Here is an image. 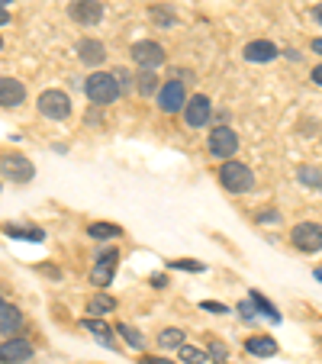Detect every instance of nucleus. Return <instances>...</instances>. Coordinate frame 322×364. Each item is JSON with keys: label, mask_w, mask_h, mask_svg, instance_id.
I'll return each instance as SVG.
<instances>
[{"label": "nucleus", "mask_w": 322, "mask_h": 364, "mask_svg": "<svg viewBox=\"0 0 322 364\" xmlns=\"http://www.w3.org/2000/svg\"><path fill=\"white\" fill-rule=\"evenodd\" d=\"M77 55H81L84 65H103L107 48H103L100 39H81V42H77Z\"/></svg>", "instance_id": "4468645a"}, {"label": "nucleus", "mask_w": 322, "mask_h": 364, "mask_svg": "<svg viewBox=\"0 0 322 364\" xmlns=\"http://www.w3.org/2000/svg\"><path fill=\"white\" fill-rule=\"evenodd\" d=\"M184 103H187V94H184V84L181 81H168L165 87L158 90V107H161L165 113L184 110Z\"/></svg>", "instance_id": "6e6552de"}, {"label": "nucleus", "mask_w": 322, "mask_h": 364, "mask_svg": "<svg viewBox=\"0 0 322 364\" xmlns=\"http://www.w3.org/2000/svg\"><path fill=\"white\" fill-rule=\"evenodd\" d=\"M113 268H117V252L100 255V264L90 271V284H94V287H107V284L113 281Z\"/></svg>", "instance_id": "ddd939ff"}, {"label": "nucleus", "mask_w": 322, "mask_h": 364, "mask_svg": "<svg viewBox=\"0 0 322 364\" xmlns=\"http://www.w3.org/2000/svg\"><path fill=\"white\" fill-rule=\"evenodd\" d=\"M239 151V136H235L229 126H220V129L210 132V155L213 159H232Z\"/></svg>", "instance_id": "39448f33"}, {"label": "nucleus", "mask_w": 322, "mask_h": 364, "mask_svg": "<svg viewBox=\"0 0 322 364\" xmlns=\"http://www.w3.org/2000/svg\"><path fill=\"white\" fill-rule=\"evenodd\" d=\"M7 23H10V14H7L4 7H0V26H7Z\"/></svg>", "instance_id": "72a5a7b5"}, {"label": "nucleus", "mask_w": 322, "mask_h": 364, "mask_svg": "<svg viewBox=\"0 0 322 364\" xmlns=\"http://www.w3.org/2000/svg\"><path fill=\"white\" fill-rule=\"evenodd\" d=\"M200 306H203V309H210V313H229V309L226 306H222V303H200Z\"/></svg>", "instance_id": "c756f323"}, {"label": "nucleus", "mask_w": 322, "mask_h": 364, "mask_svg": "<svg viewBox=\"0 0 322 364\" xmlns=\"http://www.w3.org/2000/svg\"><path fill=\"white\" fill-rule=\"evenodd\" d=\"M210 113H213V103L206 100V97H190V100L184 103V119H187V126H193V129L206 126Z\"/></svg>", "instance_id": "9b49d317"}, {"label": "nucleus", "mask_w": 322, "mask_h": 364, "mask_svg": "<svg viewBox=\"0 0 322 364\" xmlns=\"http://www.w3.org/2000/svg\"><path fill=\"white\" fill-rule=\"evenodd\" d=\"M68 16L81 26H97L103 20V4L100 0H75L68 7Z\"/></svg>", "instance_id": "0eeeda50"}, {"label": "nucleus", "mask_w": 322, "mask_h": 364, "mask_svg": "<svg viewBox=\"0 0 322 364\" xmlns=\"http://www.w3.org/2000/svg\"><path fill=\"white\" fill-rule=\"evenodd\" d=\"M0 174H4V178H10V181H29L33 178V165H29L26 159H23V155H4V159H0Z\"/></svg>", "instance_id": "9d476101"}, {"label": "nucleus", "mask_w": 322, "mask_h": 364, "mask_svg": "<svg viewBox=\"0 0 322 364\" xmlns=\"http://www.w3.org/2000/svg\"><path fill=\"white\" fill-rule=\"evenodd\" d=\"M39 113L45 119H68L71 117V100L62 90H45L39 94Z\"/></svg>", "instance_id": "20e7f679"}, {"label": "nucleus", "mask_w": 322, "mask_h": 364, "mask_svg": "<svg viewBox=\"0 0 322 364\" xmlns=\"http://www.w3.org/2000/svg\"><path fill=\"white\" fill-rule=\"evenodd\" d=\"M139 364H171V361H165V358H142Z\"/></svg>", "instance_id": "7c9ffc66"}, {"label": "nucleus", "mask_w": 322, "mask_h": 364, "mask_svg": "<svg viewBox=\"0 0 322 364\" xmlns=\"http://www.w3.org/2000/svg\"><path fill=\"white\" fill-rule=\"evenodd\" d=\"M252 303H254V306H258V309H261V313H267V319H274V323H277V319H281V316H277V309H274V306H271V303H267V300H264V296H261V294H258V290H254V294H252Z\"/></svg>", "instance_id": "b1692460"}, {"label": "nucleus", "mask_w": 322, "mask_h": 364, "mask_svg": "<svg viewBox=\"0 0 322 364\" xmlns=\"http://www.w3.org/2000/svg\"><path fill=\"white\" fill-rule=\"evenodd\" d=\"M181 361L184 364H210L206 361V351H200V348H193V345H181Z\"/></svg>", "instance_id": "412c9836"}, {"label": "nucleus", "mask_w": 322, "mask_h": 364, "mask_svg": "<svg viewBox=\"0 0 322 364\" xmlns=\"http://www.w3.org/2000/svg\"><path fill=\"white\" fill-rule=\"evenodd\" d=\"M139 90H142L145 97L155 90V71H142V75H139Z\"/></svg>", "instance_id": "bb28decb"}, {"label": "nucleus", "mask_w": 322, "mask_h": 364, "mask_svg": "<svg viewBox=\"0 0 322 364\" xmlns=\"http://www.w3.org/2000/svg\"><path fill=\"white\" fill-rule=\"evenodd\" d=\"M316 277H319V281H322V271H316Z\"/></svg>", "instance_id": "e433bc0d"}, {"label": "nucleus", "mask_w": 322, "mask_h": 364, "mask_svg": "<svg viewBox=\"0 0 322 364\" xmlns=\"http://www.w3.org/2000/svg\"><path fill=\"white\" fill-rule=\"evenodd\" d=\"M81 326H84L87 332H94L97 342H103V345H110V342H113V329H110L107 323H103V319H94V316H90V319H84Z\"/></svg>", "instance_id": "6ab92c4d"}, {"label": "nucleus", "mask_w": 322, "mask_h": 364, "mask_svg": "<svg viewBox=\"0 0 322 364\" xmlns=\"http://www.w3.org/2000/svg\"><path fill=\"white\" fill-rule=\"evenodd\" d=\"M239 313H242V316H245V319H252V316H254V303H252V300L239 303Z\"/></svg>", "instance_id": "c85d7f7f"}, {"label": "nucleus", "mask_w": 322, "mask_h": 364, "mask_svg": "<svg viewBox=\"0 0 322 364\" xmlns=\"http://www.w3.org/2000/svg\"><path fill=\"white\" fill-rule=\"evenodd\" d=\"M171 268H184V271H203V264H197V262H171Z\"/></svg>", "instance_id": "cd10ccee"}, {"label": "nucleus", "mask_w": 322, "mask_h": 364, "mask_svg": "<svg viewBox=\"0 0 322 364\" xmlns=\"http://www.w3.org/2000/svg\"><path fill=\"white\" fill-rule=\"evenodd\" d=\"M245 58H248V62H261V65L274 62V58H277V46H274V42H264V39H261V42H248V46H245Z\"/></svg>", "instance_id": "2eb2a0df"}, {"label": "nucleus", "mask_w": 322, "mask_h": 364, "mask_svg": "<svg viewBox=\"0 0 322 364\" xmlns=\"http://www.w3.org/2000/svg\"><path fill=\"white\" fill-rule=\"evenodd\" d=\"M23 100H26V87H23L16 77H0V107L14 110Z\"/></svg>", "instance_id": "f8f14e48"}, {"label": "nucleus", "mask_w": 322, "mask_h": 364, "mask_svg": "<svg viewBox=\"0 0 322 364\" xmlns=\"http://www.w3.org/2000/svg\"><path fill=\"white\" fill-rule=\"evenodd\" d=\"M313 81L322 87V65H316V68H313Z\"/></svg>", "instance_id": "473e14b6"}, {"label": "nucleus", "mask_w": 322, "mask_h": 364, "mask_svg": "<svg viewBox=\"0 0 322 364\" xmlns=\"http://www.w3.org/2000/svg\"><path fill=\"white\" fill-rule=\"evenodd\" d=\"M220 184L232 193H245V191H252L254 174H252V168H245L242 161H226V165L220 168Z\"/></svg>", "instance_id": "f03ea898"}, {"label": "nucleus", "mask_w": 322, "mask_h": 364, "mask_svg": "<svg viewBox=\"0 0 322 364\" xmlns=\"http://www.w3.org/2000/svg\"><path fill=\"white\" fill-rule=\"evenodd\" d=\"M300 181H303L306 187H319V181H322L319 168H300Z\"/></svg>", "instance_id": "a878e982"}, {"label": "nucleus", "mask_w": 322, "mask_h": 364, "mask_svg": "<svg viewBox=\"0 0 322 364\" xmlns=\"http://www.w3.org/2000/svg\"><path fill=\"white\" fill-rule=\"evenodd\" d=\"M129 55H132V62L145 71H155L158 65H165V48L158 46V42H151V39L136 42V46L129 48Z\"/></svg>", "instance_id": "7ed1b4c3"}, {"label": "nucleus", "mask_w": 322, "mask_h": 364, "mask_svg": "<svg viewBox=\"0 0 322 364\" xmlns=\"http://www.w3.org/2000/svg\"><path fill=\"white\" fill-rule=\"evenodd\" d=\"M84 87H87V97L97 103V107H110V103L119 97L117 75H107V71H97V75H90Z\"/></svg>", "instance_id": "f257e3e1"}, {"label": "nucleus", "mask_w": 322, "mask_h": 364, "mask_svg": "<svg viewBox=\"0 0 322 364\" xmlns=\"http://www.w3.org/2000/svg\"><path fill=\"white\" fill-rule=\"evenodd\" d=\"M0 48H4V39H0Z\"/></svg>", "instance_id": "58836bf2"}, {"label": "nucleus", "mask_w": 322, "mask_h": 364, "mask_svg": "<svg viewBox=\"0 0 322 364\" xmlns=\"http://www.w3.org/2000/svg\"><path fill=\"white\" fill-rule=\"evenodd\" d=\"M213 355H216V358H222V355H226V345H220V342H213Z\"/></svg>", "instance_id": "2f4dec72"}, {"label": "nucleus", "mask_w": 322, "mask_h": 364, "mask_svg": "<svg viewBox=\"0 0 322 364\" xmlns=\"http://www.w3.org/2000/svg\"><path fill=\"white\" fill-rule=\"evenodd\" d=\"M252 355H258V358H271V355H277V342L274 338H267V336H254V338H248V345H245Z\"/></svg>", "instance_id": "f3484780"}, {"label": "nucleus", "mask_w": 322, "mask_h": 364, "mask_svg": "<svg viewBox=\"0 0 322 364\" xmlns=\"http://www.w3.org/2000/svg\"><path fill=\"white\" fill-rule=\"evenodd\" d=\"M117 309V300L113 296H107V294H97V296H90L87 300V313H94V319L97 316H107V313H113Z\"/></svg>", "instance_id": "a211bd4d"}, {"label": "nucleus", "mask_w": 322, "mask_h": 364, "mask_svg": "<svg viewBox=\"0 0 322 364\" xmlns=\"http://www.w3.org/2000/svg\"><path fill=\"white\" fill-rule=\"evenodd\" d=\"M313 52H316V55H322V39H316V42H313Z\"/></svg>", "instance_id": "f704fd0d"}, {"label": "nucleus", "mask_w": 322, "mask_h": 364, "mask_svg": "<svg viewBox=\"0 0 322 364\" xmlns=\"http://www.w3.org/2000/svg\"><path fill=\"white\" fill-rule=\"evenodd\" d=\"M4 4H10V0H0V7H4Z\"/></svg>", "instance_id": "4c0bfd02"}, {"label": "nucleus", "mask_w": 322, "mask_h": 364, "mask_svg": "<svg viewBox=\"0 0 322 364\" xmlns=\"http://www.w3.org/2000/svg\"><path fill=\"white\" fill-rule=\"evenodd\" d=\"M87 235L90 239H117V235H123V229L113 223H94V226H87Z\"/></svg>", "instance_id": "aec40b11"}, {"label": "nucleus", "mask_w": 322, "mask_h": 364, "mask_svg": "<svg viewBox=\"0 0 322 364\" xmlns=\"http://www.w3.org/2000/svg\"><path fill=\"white\" fill-rule=\"evenodd\" d=\"M290 242H294L300 252H319L322 248V226L319 223H300L290 232Z\"/></svg>", "instance_id": "423d86ee"}, {"label": "nucleus", "mask_w": 322, "mask_h": 364, "mask_svg": "<svg viewBox=\"0 0 322 364\" xmlns=\"http://www.w3.org/2000/svg\"><path fill=\"white\" fill-rule=\"evenodd\" d=\"M117 332H119V336H123V338H126V342H129V345H132V348H142V342H145V338H142V336H139V332H136V329H129V326H117Z\"/></svg>", "instance_id": "393cba45"}, {"label": "nucleus", "mask_w": 322, "mask_h": 364, "mask_svg": "<svg viewBox=\"0 0 322 364\" xmlns=\"http://www.w3.org/2000/svg\"><path fill=\"white\" fill-rule=\"evenodd\" d=\"M181 338H184L181 329H165L158 336V345H161V348H181Z\"/></svg>", "instance_id": "4be33fe9"}, {"label": "nucleus", "mask_w": 322, "mask_h": 364, "mask_svg": "<svg viewBox=\"0 0 322 364\" xmlns=\"http://www.w3.org/2000/svg\"><path fill=\"white\" fill-rule=\"evenodd\" d=\"M33 358V345L26 338H10L0 345V361L4 364H26Z\"/></svg>", "instance_id": "1a4fd4ad"}, {"label": "nucleus", "mask_w": 322, "mask_h": 364, "mask_svg": "<svg viewBox=\"0 0 322 364\" xmlns=\"http://www.w3.org/2000/svg\"><path fill=\"white\" fill-rule=\"evenodd\" d=\"M316 20L322 23V4H319V7H316Z\"/></svg>", "instance_id": "c9c22d12"}, {"label": "nucleus", "mask_w": 322, "mask_h": 364, "mask_svg": "<svg viewBox=\"0 0 322 364\" xmlns=\"http://www.w3.org/2000/svg\"><path fill=\"white\" fill-rule=\"evenodd\" d=\"M7 235H14V239H33V242H39V239H42V229H20V226H7Z\"/></svg>", "instance_id": "5701e85b"}, {"label": "nucleus", "mask_w": 322, "mask_h": 364, "mask_svg": "<svg viewBox=\"0 0 322 364\" xmlns=\"http://www.w3.org/2000/svg\"><path fill=\"white\" fill-rule=\"evenodd\" d=\"M23 326V313L10 303H0V332H16Z\"/></svg>", "instance_id": "dca6fc26"}, {"label": "nucleus", "mask_w": 322, "mask_h": 364, "mask_svg": "<svg viewBox=\"0 0 322 364\" xmlns=\"http://www.w3.org/2000/svg\"><path fill=\"white\" fill-rule=\"evenodd\" d=\"M0 303H4V300H0Z\"/></svg>", "instance_id": "ea45409f"}]
</instances>
